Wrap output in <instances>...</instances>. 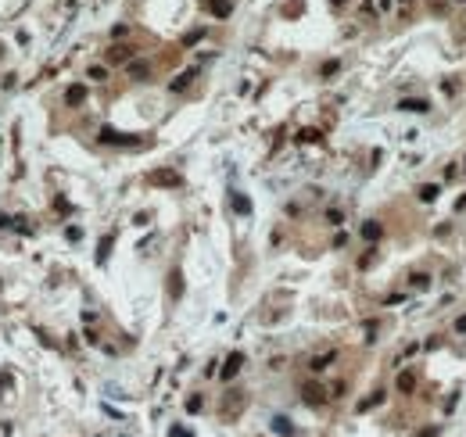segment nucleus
I'll return each instance as SVG.
<instances>
[{"label": "nucleus", "mask_w": 466, "mask_h": 437, "mask_svg": "<svg viewBox=\"0 0 466 437\" xmlns=\"http://www.w3.org/2000/svg\"><path fill=\"white\" fill-rule=\"evenodd\" d=\"M190 79H194V68H187L183 75H176V79H172V86H169V90H176V93H183V90H187V83H190Z\"/></svg>", "instance_id": "nucleus-11"}, {"label": "nucleus", "mask_w": 466, "mask_h": 437, "mask_svg": "<svg viewBox=\"0 0 466 437\" xmlns=\"http://www.w3.org/2000/svg\"><path fill=\"white\" fill-rule=\"evenodd\" d=\"M229 201H233V212H237V215H251V201L244 193H229Z\"/></svg>", "instance_id": "nucleus-5"}, {"label": "nucleus", "mask_w": 466, "mask_h": 437, "mask_svg": "<svg viewBox=\"0 0 466 437\" xmlns=\"http://www.w3.org/2000/svg\"><path fill=\"white\" fill-rule=\"evenodd\" d=\"M129 58H133L129 47H111L108 51V65H129Z\"/></svg>", "instance_id": "nucleus-4"}, {"label": "nucleus", "mask_w": 466, "mask_h": 437, "mask_svg": "<svg viewBox=\"0 0 466 437\" xmlns=\"http://www.w3.org/2000/svg\"><path fill=\"white\" fill-rule=\"evenodd\" d=\"M362 236H366V240H377V236H380V222H366L362 226Z\"/></svg>", "instance_id": "nucleus-13"}, {"label": "nucleus", "mask_w": 466, "mask_h": 437, "mask_svg": "<svg viewBox=\"0 0 466 437\" xmlns=\"http://www.w3.org/2000/svg\"><path fill=\"white\" fill-rule=\"evenodd\" d=\"M241 366H244V355H241V351H233L229 359L222 362V373H219V376H222V380H233V376L241 373Z\"/></svg>", "instance_id": "nucleus-3"}, {"label": "nucleus", "mask_w": 466, "mask_h": 437, "mask_svg": "<svg viewBox=\"0 0 466 437\" xmlns=\"http://www.w3.org/2000/svg\"><path fill=\"white\" fill-rule=\"evenodd\" d=\"M111 244H115V233L101 236V244H97V262H108V255H111Z\"/></svg>", "instance_id": "nucleus-8"}, {"label": "nucleus", "mask_w": 466, "mask_h": 437, "mask_svg": "<svg viewBox=\"0 0 466 437\" xmlns=\"http://www.w3.org/2000/svg\"><path fill=\"white\" fill-rule=\"evenodd\" d=\"M301 398H305L308 405H323V402H327V391H323L316 380H308V383L301 387Z\"/></svg>", "instance_id": "nucleus-2"}, {"label": "nucleus", "mask_w": 466, "mask_h": 437, "mask_svg": "<svg viewBox=\"0 0 466 437\" xmlns=\"http://www.w3.org/2000/svg\"><path fill=\"white\" fill-rule=\"evenodd\" d=\"M111 36H115V39H126V36H129V25H115Z\"/></svg>", "instance_id": "nucleus-18"}, {"label": "nucleus", "mask_w": 466, "mask_h": 437, "mask_svg": "<svg viewBox=\"0 0 466 437\" xmlns=\"http://www.w3.org/2000/svg\"><path fill=\"white\" fill-rule=\"evenodd\" d=\"M11 226H15V233H32V229H29V222H25V219H15V222H11Z\"/></svg>", "instance_id": "nucleus-20"}, {"label": "nucleus", "mask_w": 466, "mask_h": 437, "mask_svg": "<svg viewBox=\"0 0 466 437\" xmlns=\"http://www.w3.org/2000/svg\"><path fill=\"white\" fill-rule=\"evenodd\" d=\"M65 101H68V104H72V108H79V104H83V101H86V86H72V90H68V93H65Z\"/></svg>", "instance_id": "nucleus-9"}, {"label": "nucleus", "mask_w": 466, "mask_h": 437, "mask_svg": "<svg viewBox=\"0 0 466 437\" xmlns=\"http://www.w3.org/2000/svg\"><path fill=\"white\" fill-rule=\"evenodd\" d=\"M455 330H459V333H466V315H462V319L455 323Z\"/></svg>", "instance_id": "nucleus-27"}, {"label": "nucleus", "mask_w": 466, "mask_h": 437, "mask_svg": "<svg viewBox=\"0 0 466 437\" xmlns=\"http://www.w3.org/2000/svg\"><path fill=\"white\" fill-rule=\"evenodd\" d=\"M201 36H205V32H201V29H194V32H190V36H183V43H187V47H190V43H198V39H201Z\"/></svg>", "instance_id": "nucleus-19"}, {"label": "nucleus", "mask_w": 466, "mask_h": 437, "mask_svg": "<svg viewBox=\"0 0 466 437\" xmlns=\"http://www.w3.org/2000/svg\"><path fill=\"white\" fill-rule=\"evenodd\" d=\"M172 437H190V433H187L183 426H172Z\"/></svg>", "instance_id": "nucleus-26"}, {"label": "nucleus", "mask_w": 466, "mask_h": 437, "mask_svg": "<svg viewBox=\"0 0 466 437\" xmlns=\"http://www.w3.org/2000/svg\"><path fill=\"white\" fill-rule=\"evenodd\" d=\"M402 111H427V101H402Z\"/></svg>", "instance_id": "nucleus-14"}, {"label": "nucleus", "mask_w": 466, "mask_h": 437, "mask_svg": "<svg viewBox=\"0 0 466 437\" xmlns=\"http://www.w3.org/2000/svg\"><path fill=\"white\" fill-rule=\"evenodd\" d=\"M412 387H416V376L412 373H402L398 376V391H412Z\"/></svg>", "instance_id": "nucleus-15"}, {"label": "nucleus", "mask_w": 466, "mask_h": 437, "mask_svg": "<svg viewBox=\"0 0 466 437\" xmlns=\"http://www.w3.org/2000/svg\"><path fill=\"white\" fill-rule=\"evenodd\" d=\"M104 75H108V72H104L101 65H94V68H90V79H104Z\"/></svg>", "instance_id": "nucleus-24"}, {"label": "nucleus", "mask_w": 466, "mask_h": 437, "mask_svg": "<svg viewBox=\"0 0 466 437\" xmlns=\"http://www.w3.org/2000/svg\"><path fill=\"white\" fill-rule=\"evenodd\" d=\"M101 143H111V147H133L140 143V136H126V133H115V129H101Z\"/></svg>", "instance_id": "nucleus-1"}, {"label": "nucleus", "mask_w": 466, "mask_h": 437, "mask_svg": "<svg viewBox=\"0 0 466 437\" xmlns=\"http://www.w3.org/2000/svg\"><path fill=\"white\" fill-rule=\"evenodd\" d=\"M420 197H423V201H434V197H438V186H423Z\"/></svg>", "instance_id": "nucleus-17"}, {"label": "nucleus", "mask_w": 466, "mask_h": 437, "mask_svg": "<svg viewBox=\"0 0 466 437\" xmlns=\"http://www.w3.org/2000/svg\"><path fill=\"white\" fill-rule=\"evenodd\" d=\"M169 283H172V287H169V290H172V298H179V290H183V287H179V269H172Z\"/></svg>", "instance_id": "nucleus-16"}, {"label": "nucleus", "mask_w": 466, "mask_h": 437, "mask_svg": "<svg viewBox=\"0 0 466 437\" xmlns=\"http://www.w3.org/2000/svg\"><path fill=\"white\" fill-rule=\"evenodd\" d=\"M427 283H431V276H420V272L412 276V287H427Z\"/></svg>", "instance_id": "nucleus-23"}, {"label": "nucleus", "mask_w": 466, "mask_h": 437, "mask_svg": "<svg viewBox=\"0 0 466 437\" xmlns=\"http://www.w3.org/2000/svg\"><path fill=\"white\" fill-rule=\"evenodd\" d=\"M334 4H344V0H334Z\"/></svg>", "instance_id": "nucleus-28"}, {"label": "nucleus", "mask_w": 466, "mask_h": 437, "mask_svg": "<svg viewBox=\"0 0 466 437\" xmlns=\"http://www.w3.org/2000/svg\"><path fill=\"white\" fill-rule=\"evenodd\" d=\"M147 72H151V68H147L144 61H133V65H129V75H133V79H147Z\"/></svg>", "instance_id": "nucleus-12"}, {"label": "nucleus", "mask_w": 466, "mask_h": 437, "mask_svg": "<svg viewBox=\"0 0 466 437\" xmlns=\"http://www.w3.org/2000/svg\"><path fill=\"white\" fill-rule=\"evenodd\" d=\"M208 11H212L215 18H226V15L233 11V4H229V0H212V4H208Z\"/></svg>", "instance_id": "nucleus-10"}, {"label": "nucleus", "mask_w": 466, "mask_h": 437, "mask_svg": "<svg viewBox=\"0 0 466 437\" xmlns=\"http://www.w3.org/2000/svg\"><path fill=\"white\" fill-rule=\"evenodd\" d=\"M187 412H201V398H198V394H194V398L187 402Z\"/></svg>", "instance_id": "nucleus-21"}, {"label": "nucleus", "mask_w": 466, "mask_h": 437, "mask_svg": "<svg viewBox=\"0 0 466 437\" xmlns=\"http://www.w3.org/2000/svg\"><path fill=\"white\" fill-rule=\"evenodd\" d=\"M273 433H280V437H291V433H294L291 419H287V416H273Z\"/></svg>", "instance_id": "nucleus-7"}, {"label": "nucleus", "mask_w": 466, "mask_h": 437, "mask_svg": "<svg viewBox=\"0 0 466 437\" xmlns=\"http://www.w3.org/2000/svg\"><path fill=\"white\" fill-rule=\"evenodd\" d=\"M298 140H301V143H308V140H319V133H316V129H305Z\"/></svg>", "instance_id": "nucleus-22"}, {"label": "nucleus", "mask_w": 466, "mask_h": 437, "mask_svg": "<svg viewBox=\"0 0 466 437\" xmlns=\"http://www.w3.org/2000/svg\"><path fill=\"white\" fill-rule=\"evenodd\" d=\"M8 383H11V373H0V391H4Z\"/></svg>", "instance_id": "nucleus-25"}, {"label": "nucleus", "mask_w": 466, "mask_h": 437, "mask_svg": "<svg viewBox=\"0 0 466 437\" xmlns=\"http://www.w3.org/2000/svg\"><path fill=\"white\" fill-rule=\"evenodd\" d=\"M151 183H158V186H179V176H172L169 169H162V172L151 176Z\"/></svg>", "instance_id": "nucleus-6"}]
</instances>
